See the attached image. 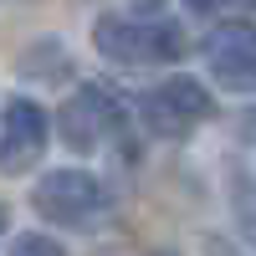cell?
I'll list each match as a JSON object with an SVG mask.
<instances>
[{"label": "cell", "mask_w": 256, "mask_h": 256, "mask_svg": "<svg viewBox=\"0 0 256 256\" xmlns=\"http://www.w3.org/2000/svg\"><path fill=\"white\" fill-rule=\"evenodd\" d=\"M31 210L67 230H102L113 220V190L88 169H46L31 184Z\"/></svg>", "instance_id": "obj_1"}, {"label": "cell", "mask_w": 256, "mask_h": 256, "mask_svg": "<svg viewBox=\"0 0 256 256\" xmlns=\"http://www.w3.org/2000/svg\"><path fill=\"white\" fill-rule=\"evenodd\" d=\"M92 46L108 56V62H123V67H159V62H180L190 52L184 31L174 20H118V16H102L92 26Z\"/></svg>", "instance_id": "obj_2"}, {"label": "cell", "mask_w": 256, "mask_h": 256, "mask_svg": "<svg viewBox=\"0 0 256 256\" xmlns=\"http://www.w3.org/2000/svg\"><path fill=\"white\" fill-rule=\"evenodd\" d=\"M123 118H128V108H123V98L108 88V82H88V88H77L67 102H62L56 134L67 138L77 154H92V148H102L123 128Z\"/></svg>", "instance_id": "obj_3"}, {"label": "cell", "mask_w": 256, "mask_h": 256, "mask_svg": "<svg viewBox=\"0 0 256 256\" xmlns=\"http://www.w3.org/2000/svg\"><path fill=\"white\" fill-rule=\"evenodd\" d=\"M52 144V118L31 98H10L0 108V174H26Z\"/></svg>", "instance_id": "obj_4"}, {"label": "cell", "mask_w": 256, "mask_h": 256, "mask_svg": "<svg viewBox=\"0 0 256 256\" xmlns=\"http://www.w3.org/2000/svg\"><path fill=\"white\" fill-rule=\"evenodd\" d=\"M200 118H210V92L195 77H169L144 98V123L159 138H184Z\"/></svg>", "instance_id": "obj_5"}, {"label": "cell", "mask_w": 256, "mask_h": 256, "mask_svg": "<svg viewBox=\"0 0 256 256\" xmlns=\"http://www.w3.org/2000/svg\"><path fill=\"white\" fill-rule=\"evenodd\" d=\"M205 62H210L220 88L251 92V82H256V31H251V20H220L205 41Z\"/></svg>", "instance_id": "obj_6"}, {"label": "cell", "mask_w": 256, "mask_h": 256, "mask_svg": "<svg viewBox=\"0 0 256 256\" xmlns=\"http://www.w3.org/2000/svg\"><path fill=\"white\" fill-rule=\"evenodd\" d=\"M6 256H67V251H62V241L46 236V230H20Z\"/></svg>", "instance_id": "obj_7"}, {"label": "cell", "mask_w": 256, "mask_h": 256, "mask_svg": "<svg viewBox=\"0 0 256 256\" xmlns=\"http://www.w3.org/2000/svg\"><path fill=\"white\" fill-rule=\"evenodd\" d=\"M216 6H226V0H190V10H200V16H210Z\"/></svg>", "instance_id": "obj_8"}, {"label": "cell", "mask_w": 256, "mask_h": 256, "mask_svg": "<svg viewBox=\"0 0 256 256\" xmlns=\"http://www.w3.org/2000/svg\"><path fill=\"white\" fill-rule=\"evenodd\" d=\"M0 236H6V205H0Z\"/></svg>", "instance_id": "obj_9"}, {"label": "cell", "mask_w": 256, "mask_h": 256, "mask_svg": "<svg viewBox=\"0 0 256 256\" xmlns=\"http://www.w3.org/2000/svg\"><path fill=\"white\" fill-rule=\"evenodd\" d=\"M138 6H159V0H138Z\"/></svg>", "instance_id": "obj_10"}]
</instances>
